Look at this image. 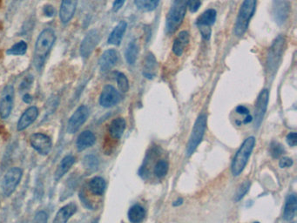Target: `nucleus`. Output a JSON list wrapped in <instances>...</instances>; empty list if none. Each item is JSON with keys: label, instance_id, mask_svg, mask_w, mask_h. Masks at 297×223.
<instances>
[{"label": "nucleus", "instance_id": "nucleus-14", "mask_svg": "<svg viewBox=\"0 0 297 223\" xmlns=\"http://www.w3.org/2000/svg\"><path fill=\"white\" fill-rule=\"evenodd\" d=\"M290 3L288 0H274L273 15L278 24H284L290 14Z\"/></svg>", "mask_w": 297, "mask_h": 223}, {"label": "nucleus", "instance_id": "nucleus-19", "mask_svg": "<svg viewBox=\"0 0 297 223\" xmlns=\"http://www.w3.org/2000/svg\"><path fill=\"white\" fill-rule=\"evenodd\" d=\"M95 142H96V136L94 135V132L88 130L84 131L80 133L77 139V149L79 151H84L94 146Z\"/></svg>", "mask_w": 297, "mask_h": 223}, {"label": "nucleus", "instance_id": "nucleus-22", "mask_svg": "<svg viewBox=\"0 0 297 223\" xmlns=\"http://www.w3.org/2000/svg\"><path fill=\"white\" fill-rule=\"evenodd\" d=\"M74 163H75V158L73 155H67L65 157L56 169L54 173V180L56 181H59L71 169V167H73Z\"/></svg>", "mask_w": 297, "mask_h": 223}, {"label": "nucleus", "instance_id": "nucleus-36", "mask_svg": "<svg viewBox=\"0 0 297 223\" xmlns=\"http://www.w3.org/2000/svg\"><path fill=\"white\" fill-rule=\"evenodd\" d=\"M249 187H250V182L249 181H245L244 183H242L240 188H238V191L236 193L235 195V201L239 202L240 200H242L244 195L247 194V192L249 191Z\"/></svg>", "mask_w": 297, "mask_h": 223}, {"label": "nucleus", "instance_id": "nucleus-3", "mask_svg": "<svg viewBox=\"0 0 297 223\" xmlns=\"http://www.w3.org/2000/svg\"><path fill=\"white\" fill-rule=\"evenodd\" d=\"M257 0H244L236 18L235 25V32L236 36L242 37L244 35L248 28L249 22L251 20L256 11Z\"/></svg>", "mask_w": 297, "mask_h": 223}, {"label": "nucleus", "instance_id": "nucleus-41", "mask_svg": "<svg viewBox=\"0 0 297 223\" xmlns=\"http://www.w3.org/2000/svg\"><path fill=\"white\" fill-rule=\"evenodd\" d=\"M287 142L290 146H296L297 144V132H291L287 135Z\"/></svg>", "mask_w": 297, "mask_h": 223}, {"label": "nucleus", "instance_id": "nucleus-26", "mask_svg": "<svg viewBox=\"0 0 297 223\" xmlns=\"http://www.w3.org/2000/svg\"><path fill=\"white\" fill-rule=\"evenodd\" d=\"M216 20V10L214 9H208L204 11L197 18L198 27H209L214 24Z\"/></svg>", "mask_w": 297, "mask_h": 223}, {"label": "nucleus", "instance_id": "nucleus-33", "mask_svg": "<svg viewBox=\"0 0 297 223\" xmlns=\"http://www.w3.org/2000/svg\"><path fill=\"white\" fill-rule=\"evenodd\" d=\"M117 84L119 89L122 93H127L129 90V82H128V78L125 75L124 73H118Z\"/></svg>", "mask_w": 297, "mask_h": 223}, {"label": "nucleus", "instance_id": "nucleus-21", "mask_svg": "<svg viewBox=\"0 0 297 223\" xmlns=\"http://www.w3.org/2000/svg\"><path fill=\"white\" fill-rule=\"evenodd\" d=\"M189 42V33L187 31H180L173 44V52L176 56H181Z\"/></svg>", "mask_w": 297, "mask_h": 223}, {"label": "nucleus", "instance_id": "nucleus-7", "mask_svg": "<svg viewBox=\"0 0 297 223\" xmlns=\"http://www.w3.org/2000/svg\"><path fill=\"white\" fill-rule=\"evenodd\" d=\"M23 172L19 167H12L7 171L2 181V191L4 196L9 197L13 194L17 185L19 184Z\"/></svg>", "mask_w": 297, "mask_h": 223}, {"label": "nucleus", "instance_id": "nucleus-48", "mask_svg": "<svg viewBox=\"0 0 297 223\" xmlns=\"http://www.w3.org/2000/svg\"><path fill=\"white\" fill-rule=\"evenodd\" d=\"M92 223H99V219L94 220V222Z\"/></svg>", "mask_w": 297, "mask_h": 223}, {"label": "nucleus", "instance_id": "nucleus-20", "mask_svg": "<svg viewBox=\"0 0 297 223\" xmlns=\"http://www.w3.org/2000/svg\"><path fill=\"white\" fill-rule=\"evenodd\" d=\"M128 27V24L126 21H121L119 24L115 26L113 31L111 32L108 38V44L114 45H121V40L123 38L126 30Z\"/></svg>", "mask_w": 297, "mask_h": 223}, {"label": "nucleus", "instance_id": "nucleus-25", "mask_svg": "<svg viewBox=\"0 0 297 223\" xmlns=\"http://www.w3.org/2000/svg\"><path fill=\"white\" fill-rule=\"evenodd\" d=\"M157 60L152 53L149 52L146 58L145 65L143 69V75L148 79H152L156 75L157 72Z\"/></svg>", "mask_w": 297, "mask_h": 223}, {"label": "nucleus", "instance_id": "nucleus-27", "mask_svg": "<svg viewBox=\"0 0 297 223\" xmlns=\"http://www.w3.org/2000/svg\"><path fill=\"white\" fill-rule=\"evenodd\" d=\"M106 187H107L106 181L103 178L101 177L93 178L88 183V188L92 192V194L99 196L103 195L106 190Z\"/></svg>", "mask_w": 297, "mask_h": 223}, {"label": "nucleus", "instance_id": "nucleus-35", "mask_svg": "<svg viewBox=\"0 0 297 223\" xmlns=\"http://www.w3.org/2000/svg\"><path fill=\"white\" fill-rule=\"evenodd\" d=\"M284 148L283 146L277 142H272L270 145V153L275 159H277L284 153Z\"/></svg>", "mask_w": 297, "mask_h": 223}, {"label": "nucleus", "instance_id": "nucleus-23", "mask_svg": "<svg viewBox=\"0 0 297 223\" xmlns=\"http://www.w3.org/2000/svg\"><path fill=\"white\" fill-rule=\"evenodd\" d=\"M297 195H295V194L289 195L287 200H286L285 207H284V220H286V221H291V220L294 219L295 216H296V214H297Z\"/></svg>", "mask_w": 297, "mask_h": 223}, {"label": "nucleus", "instance_id": "nucleus-8", "mask_svg": "<svg viewBox=\"0 0 297 223\" xmlns=\"http://www.w3.org/2000/svg\"><path fill=\"white\" fill-rule=\"evenodd\" d=\"M14 104V88L10 85L4 87L0 99V117L5 119L10 116Z\"/></svg>", "mask_w": 297, "mask_h": 223}, {"label": "nucleus", "instance_id": "nucleus-28", "mask_svg": "<svg viewBox=\"0 0 297 223\" xmlns=\"http://www.w3.org/2000/svg\"><path fill=\"white\" fill-rule=\"evenodd\" d=\"M145 209H143L142 206L136 204L129 209L128 219L132 223H142L145 217Z\"/></svg>", "mask_w": 297, "mask_h": 223}, {"label": "nucleus", "instance_id": "nucleus-16", "mask_svg": "<svg viewBox=\"0 0 297 223\" xmlns=\"http://www.w3.org/2000/svg\"><path fill=\"white\" fill-rule=\"evenodd\" d=\"M119 56L118 52L114 49H108L103 52L99 60L100 68L102 72H107L111 68H113L117 63Z\"/></svg>", "mask_w": 297, "mask_h": 223}, {"label": "nucleus", "instance_id": "nucleus-31", "mask_svg": "<svg viewBox=\"0 0 297 223\" xmlns=\"http://www.w3.org/2000/svg\"><path fill=\"white\" fill-rule=\"evenodd\" d=\"M26 51H27V44L24 41H19L12 45L10 48L8 49L6 54L12 56L24 55Z\"/></svg>", "mask_w": 297, "mask_h": 223}, {"label": "nucleus", "instance_id": "nucleus-40", "mask_svg": "<svg viewBox=\"0 0 297 223\" xmlns=\"http://www.w3.org/2000/svg\"><path fill=\"white\" fill-rule=\"evenodd\" d=\"M43 13L45 14V16H46V17H53L54 14H55V9L51 4H46V5L43 7Z\"/></svg>", "mask_w": 297, "mask_h": 223}, {"label": "nucleus", "instance_id": "nucleus-13", "mask_svg": "<svg viewBox=\"0 0 297 223\" xmlns=\"http://www.w3.org/2000/svg\"><path fill=\"white\" fill-rule=\"evenodd\" d=\"M121 101V94H119L113 86H106L100 94V104L103 108H109L114 107Z\"/></svg>", "mask_w": 297, "mask_h": 223}, {"label": "nucleus", "instance_id": "nucleus-11", "mask_svg": "<svg viewBox=\"0 0 297 223\" xmlns=\"http://www.w3.org/2000/svg\"><path fill=\"white\" fill-rule=\"evenodd\" d=\"M31 146L41 155H47L52 149V139L44 133H34L30 137Z\"/></svg>", "mask_w": 297, "mask_h": 223}, {"label": "nucleus", "instance_id": "nucleus-4", "mask_svg": "<svg viewBox=\"0 0 297 223\" xmlns=\"http://www.w3.org/2000/svg\"><path fill=\"white\" fill-rule=\"evenodd\" d=\"M255 145L256 139L254 137H249L239 148L232 162V173L235 176H238L242 174V171L245 168Z\"/></svg>", "mask_w": 297, "mask_h": 223}, {"label": "nucleus", "instance_id": "nucleus-6", "mask_svg": "<svg viewBox=\"0 0 297 223\" xmlns=\"http://www.w3.org/2000/svg\"><path fill=\"white\" fill-rule=\"evenodd\" d=\"M206 129H207V115L202 113L198 117L196 121L194 123V128H193L190 138H189V141L187 144V156L192 155L197 148L198 146L200 145V143L203 139Z\"/></svg>", "mask_w": 297, "mask_h": 223}, {"label": "nucleus", "instance_id": "nucleus-12", "mask_svg": "<svg viewBox=\"0 0 297 223\" xmlns=\"http://www.w3.org/2000/svg\"><path fill=\"white\" fill-rule=\"evenodd\" d=\"M270 93L268 89H264L260 93L256 104L255 110V127L258 128L263 122L264 115L266 113L268 103H269Z\"/></svg>", "mask_w": 297, "mask_h": 223}, {"label": "nucleus", "instance_id": "nucleus-34", "mask_svg": "<svg viewBox=\"0 0 297 223\" xmlns=\"http://www.w3.org/2000/svg\"><path fill=\"white\" fill-rule=\"evenodd\" d=\"M84 167H86L88 170H94L96 169L98 167V159L94 155H87L84 158Z\"/></svg>", "mask_w": 297, "mask_h": 223}, {"label": "nucleus", "instance_id": "nucleus-5", "mask_svg": "<svg viewBox=\"0 0 297 223\" xmlns=\"http://www.w3.org/2000/svg\"><path fill=\"white\" fill-rule=\"evenodd\" d=\"M285 47V38L284 36H278L269 51V55L267 58V70L270 74L274 75L280 64L281 59L284 54Z\"/></svg>", "mask_w": 297, "mask_h": 223}, {"label": "nucleus", "instance_id": "nucleus-39", "mask_svg": "<svg viewBox=\"0 0 297 223\" xmlns=\"http://www.w3.org/2000/svg\"><path fill=\"white\" fill-rule=\"evenodd\" d=\"M187 6L191 12H196L200 6V0H187Z\"/></svg>", "mask_w": 297, "mask_h": 223}, {"label": "nucleus", "instance_id": "nucleus-24", "mask_svg": "<svg viewBox=\"0 0 297 223\" xmlns=\"http://www.w3.org/2000/svg\"><path fill=\"white\" fill-rule=\"evenodd\" d=\"M126 129V121L123 118H117L111 122L109 125V133L111 137L115 139H121Z\"/></svg>", "mask_w": 297, "mask_h": 223}, {"label": "nucleus", "instance_id": "nucleus-44", "mask_svg": "<svg viewBox=\"0 0 297 223\" xmlns=\"http://www.w3.org/2000/svg\"><path fill=\"white\" fill-rule=\"evenodd\" d=\"M236 112H237V113L239 114L242 115H249V110L248 108L244 107V106H239L236 108Z\"/></svg>", "mask_w": 297, "mask_h": 223}, {"label": "nucleus", "instance_id": "nucleus-17", "mask_svg": "<svg viewBox=\"0 0 297 223\" xmlns=\"http://www.w3.org/2000/svg\"><path fill=\"white\" fill-rule=\"evenodd\" d=\"M38 116V109L36 107H31L26 109L17 122V130L18 131L25 130L36 120Z\"/></svg>", "mask_w": 297, "mask_h": 223}, {"label": "nucleus", "instance_id": "nucleus-9", "mask_svg": "<svg viewBox=\"0 0 297 223\" xmlns=\"http://www.w3.org/2000/svg\"><path fill=\"white\" fill-rule=\"evenodd\" d=\"M89 117V109L86 106H80V108L74 112L67 123V132L75 133L87 121Z\"/></svg>", "mask_w": 297, "mask_h": 223}, {"label": "nucleus", "instance_id": "nucleus-18", "mask_svg": "<svg viewBox=\"0 0 297 223\" xmlns=\"http://www.w3.org/2000/svg\"><path fill=\"white\" fill-rule=\"evenodd\" d=\"M77 212V205L74 202L66 204L59 209L52 223H67L70 218Z\"/></svg>", "mask_w": 297, "mask_h": 223}, {"label": "nucleus", "instance_id": "nucleus-10", "mask_svg": "<svg viewBox=\"0 0 297 223\" xmlns=\"http://www.w3.org/2000/svg\"><path fill=\"white\" fill-rule=\"evenodd\" d=\"M100 42V33L97 30H91L85 36L83 41L80 45V54L84 59L89 58V56L96 48Z\"/></svg>", "mask_w": 297, "mask_h": 223}, {"label": "nucleus", "instance_id": "nucleus-49", "mask_svg": "<svg viewBox=\"0 0 297 223\" xmlns=\"http://www.w3.org/2000/svg\"></svg>", "mask_w": 297, "mask_h": 223}, {"label": "nucleus", "instance_id": "nucleus-45", "mask_svg": "<svg viewBox=\"0 0 297 223\" xmlns=\"http://www.w3.org/2000/svg\"><path fill=\"white\" fill-rule=\"evenodd\" d=\"M23 101H24V103H26V104H31L32 101H33V99L31 97V95H30L29 94H24V96H23Z\"/></svg>", "mask_w": 297, "mask_h": 223}, {"label": "nucleus", "instance_id": "nucleus-15", "mask_svg": "<svg viewBox=\"0 0 297 223\" xmlns=\"http://www.w3.org/2000/svg\"><path fill=\"white\" fill-rule=\"evenodd\" d=\"M77 3L78 0H62L59 10V17L63 24H68L72 20L76 10Z\"/></svg>", "mask_w": 297, "mask_h": 223}, {"label": "nucleus", "instance_id": "nucleus-30", "mask_svg": "<svg viewBox=\"0 0 297 223\" xmlns=\"http://www.w3.org/2000/svg\"><path fill=\"white\" fill-rule=\"evenodd\" d=\"M125 55H126V59L129 65L135 64L136 59H137V55H138V46L136 45L135 41L133 40L128 44Z\"/></svg>", "mask_w": 297, "mask_h": 223}, {"label": "nucleus", "instance_id": "nucleus-32", "mask_svg": "<svg viewBox=\"0 0 297 223\" xmlns=\"http://www.w3.org/2000/svg\"><path fill=\"white\" fill-rule=\"evenodd\" d=\"M167 172H168V163L165 160H159L155 164V167L153 168V173L155 174L156 177H164L167 174Z\"/></svg>", "mask_w": 297, "mask_h": 223}, {"label": "nucleus", "instance_id": "nucleus-2", "mask_svg": "<svg viewBox=\"0 0 297 223\" xmlns=\"http://www.w3.org/2000/svg\"><path fill=\"white\" fill-rule=\"evenodd\" d=\"M187 10L186 0H175L170 8L166 17V31L168 34H173L182 24Z\"/></svg>", "mask_w": 297, "mask_h": 223}, {"label": "nucleus", "instance_id": "nucleus-43", "mask_svg": "<svg viewBox=\"0 0 297 223\" xmlns=\"http://www.w3.org/2000/svg\"><path fill=\"white\" fill-rule=\"evenodd\" d=\"M126 0H114V4H113V10L114 11H118L121 9V7L124 5Z\"/></svg>", "mask_w": 297, "mask_h": 223}, {"label": "nucleus", "instance_id": "nucleus-47", "mask_svg": "<svg viewBox=\"0 0 297 223\" xmlns=\"http://www.w3.org/2000/svg\"><path fill=\"white\" fill-rule=\"evenodd\" d=\"M181 203H182V200H181V199H180V200H178V201H176V202H175V203H173V206L180 205Z\"/></svg>", "mask_w": 297, "mask_h": 223}, {"label": "nucleus", "instance_id": "nucleus-1", "mask_svg": "<svg viewBox=\"0 0 297 223\" xmlns=\"http://www.w3.org/2000/svg\"><path fill=\"white\" fill-rule=\"evenodd\" d=\"M55 40V33L50 28L45 29L38 35L34 50V65L38 71L41 70L44 66L45 59L51 52Z\"/></svg>", "mask_w": 297, "mask_h": 223}, {"label": "nucleus", "instance_id": "nucleus-38", "mask_svg": "<svg viewBox=\"0 0 297 223\" xmlns=\"http://www.w3.org/2000/svg\"><path fill=\"white\" fill-rule=\"evenodd\" d=\"M48 216L45 211H39L35 215L33 223H47Z\"/></svg>", "mask_w": 297, "mask_h": 223}, {"label": "nucleus", "instance_id": "nucleus-46", "mask_svg": "<svg viewBox=\"0 0 297 223\" xmlns=\"http://www.w3.org/2000/svg\"><path fill=\"white\" fill-rule=\"evenodd\" d=\"M252 117H251L250 115H248V116H247V118H246L245 119H244V121H243V123H244V124H248V123L252 121Z\"/></svg>", "mask_w": 297, "mask_h": 223}, {"label": "nucleus", "instance_id": "nucleus-42", "mask_svg": "<svg viewBox=\"0 0 297 223\" xmlns=\"http://www.w3.org/2000/svg\"><path fill=\"white\" fill-rule=\"evenodd\" d=\"M293 165V160L289 157H284L283 159H281L280 162H279V166L282 168H286V167H291Z\"/></svg>", "mask_w": 297, "mask_h": 223}, {"label": "nucleus", "instance_id": "nucleus-29", "mask_svg": "<svg viewBox=\"0 0 297 223\" xmlns=\"http://www.w3.org/2000/svg\"><path fill=\"white\" fill-rule=\"evenodd\" d=\"M159 3V0H135V5L139 10L145 12L155 10Z\"/></svg>", "mask_w": 297, "mask_h": 223}, {"label": "nucleus", "instance_id": "nucleus-37", "mask_svg": "<svg viewBox=\"0 0 297 223\" xmlns=\"http://www.w3.org/2000/svg\"><path fill=\"white\" fill-rule=\"evenodd\" d=\"M33 80H34V79H33V77L31 76V75L25 77L24 80L21 82L20 87H19L21 92H24V91L28 90L31 87L32 83H33Z\"/></svg>", "mask_w": 297, "mask_h": 223}]
</instances>
